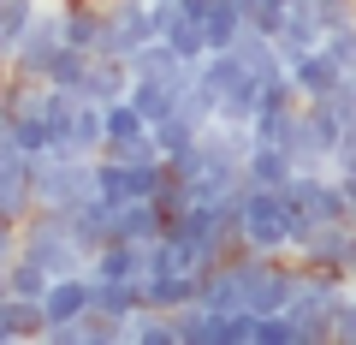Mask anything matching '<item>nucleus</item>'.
<instances>
[{"mask_svg": "<svg viewBox=\"0 0 356 345\" xmlns=\"http://www.w3.org/2000/svg\"><path fill=\"white\" fill-rule=\"evenodd\" d=\"M95 197H102V185H95V161L65 155V149L36 155V208H60V215H72V208L95 203Z\"/></svg>", "mask_w": 356, "mask_h": 345, "instance_id": "obj_1", "label": "nucleus"}, {"mask_svg": "<svg viewBox=\"0 0 356 345\" xmlns=\"http://www.w3.org/2000/svg\"><path fill=\"white\" fill-rule=\"evenodd\" d=\"M291 232H297L291 191L285 185H250V197H243V244L280 256V250H291Z\"/></svg>", "mask_w": 356, "mask_h": 345, "instance_id": "obj_2", "label": "nucleus"}, {"mask_svg": "<svg viewBox=\"0 0 356 345\" xmlns=\"http://www.w3.org/2000/svg\"><path fill=\"white\" fill-rule=\"evenodd\" d=\"M18 250L36 256L54 280H60V274H83V268H89L83 244L72 238V220H65L60 208H36V215L24 220V232H18Z\"/></svg>", "mask_w": 356, "mask_h": 345, "instance_id": "obj_3", "label": "nucleus"}, {"mask_svg": "<svg viewBox=\"0 0 356 345\" xmlns=\"http://www.w3.org/2000/svg\"><path fill=\"white\" fill-rule=\"evenodd\" d=\"M65 48V18H60V6H42L36 13V24L18 36V48H13V72L18 77H48V66H54V54Z\"/></svg>", "mask_w": 356, "mask_h": 345, "instance_id": "obj_4", "label": "nucleus"}, {"mask_svg": "<svg viewBox=\"0 0 356 345\" xmlns=\"http://www.w3.org/2000/svg\"><path fill=\"white\" fill-rule=\"evenodd\" d=\"M149 36H161V30H154L149 0H107V36H102V54L131 60V54H137Z\"/></svg>", "mask_w": 356, "mask_h": 345, "instance_id": "obj_5", "label": "nucleus"}, {"mask_svg": "<svg viewBox=\"0 0 356 345\" xmlns=\"http://www.w3.org/2000/svg\"><path fill=\"white\" fill-rule=\"evenodd\" d=\"M36 215V155L13 149L6 161H0V220H24Z\"/></svg>", "mask_w": 356, "mask_h": 345, "instance_id": "obj_6", "label": "nucleus"}, {"mask_svg": "<svg viewBox=\"0 0 356 345\" xmlns=\"http://www.w3.org/2000/svg\"><path fill=\"white\" fill-rule=\"evenodd\" d=\"M131 84H137L131 60H119V54H95L77 95H83V102H95V107H113V102H125V95H131Z\"/></svg>", "mask_w": 356, "mask_h": 345, "instance_id": "obj_7", "label": "nucleus"}, {"mask_svg": "<svg viewBox=\"0 0 356 345\" xmlns=\"http://www.w3.org/2000/svg\"><path fill=\"white\" fill-rule=\"evenodd\" d=\"M243 268H238V256H220V262H208L202 268V304L214 309V316H232V309H250L243 304Z\"/></svg>", "mask_w": 356, "mask_h": 345, "instance_id": "obj_8", "label": "nucleus"}, {"mask_svg": "<svg viewBox=\"0 0 356 345\" xmlns=\"http://www.w3.org/2000/svg\"><path fill=\"white\" fill-rule=\"evenodd\" d=\"M291 77H297V90H303V102H315V95H332L344 84V66H339V54L321 42V48H309V54L291 60Z\"/></svg>", "mask_w": 356, "mask_h": 345, "instance_id": "obj_9", "label": "nucleus"}, {"mask_svg": "<svg viewBox=\"0 0 356 345\" xmlns=\"http://www.w3.org/2000/svg\"><path fill=\"white\" fill-rule=\"evenodd\" d=\"M72 238L83 244V256H95V250H107V244L119 238V208L113 203H102V197H95V203H83V208H72Z\"/></svg>", "mask_w": 356, "mask_h": 345, "instance_id": "obj_10", "label": "nucleus"}, {"mask_svg": "<svg viewBox=\"0 0 356 345\" xmlns=\"http://www.w3.org/2000/svg\"><path fill=\"white\" fill-rule=\"evenodd\" d=\"M143 304L149 309H166V316H172V309H184V304H202V274H149V280H143Z\"/></svg>", "mask_w": 356, "mask_h": 345, "instance_id": "obj_11", "label": "nucleus"}, {"mask_svg": "<svg viewBox=\"0 0 356 345\" xmlns=\"http://www.w3.org/2000/svg\"><path fill=\"white\" fill-rule=\"evenodd\" d=\"M273 42H280L285 60H297V54H309V48H321V42H327V24H321L315 6H303V0H297L291 13H285V24L273 30Z\"/></svg>", "mask_w": 356, "mask_h": 345, "instance_id": "obj_12", "label": "nucleus"}, {"mask_svg": "<svg viewBox=\"0 0 356 345\" xmlns=\"http://www.w3.org/2000/svg\"><path fill=\"white\" fill-rule=\"evenodd\" d=\"M48 333V309H42V298H6L0 304V345H18V339H42Z\"/></svg>", "mask_w": 356, "mask_h": 345, "instance_id": "obj_13", "label": "nucleus"}, {"mask_svg": "<svg viewBox=\"0 0 356 345\" xmlns=\"http://www.w3.org/2000/svg\"><path fill=\"white\" fill-rule=\"evenodd\" d=\"M65 155H83V161H95V155H107V114L95 102H83L77 107V119H72V131H65V143H60Z\"/></svg>", "mask_w": 356, "mask_h": 345, "instance_id": "obj_14", "label": "nucleus"}, {"mask_svg": "<svg viewBox=\"0 0 356 345\" xmlns=\"http://www.w3.org/2000/svg\"><path fill=\"white\" fill-rule=\"evenodd\" d=\"M89 274H95V280H143V244L113 238L107 250L89 256Z\"/></svg>", "mask_w": 356, "mask_h": 345, "instance_id": "obj_15", "label": "nucleus"}, {"mask_svg": "<svg viewBox=\"0 0 356 345\" xmlns=\"http://www.w3.org/2000/svg\"><path fill=\"white\" fill-rule=\"evenodd\" d=\"M243 173H250V185H291L297 179V155L285 143H255Z\"/></svg>", "mask_w": 356, "mask_h": 345, "instance_id": "obj_16", "label": "nucleus"}, {"mask_svg": "<svg viewBox=\"0 0 356 345\" xmlns=\"http://www.w3.org/2000/svg\"><path fill=\"white\" fill-rule=\"evenodd\" d=\"M178 95H184V84H166V77H137V84H131V102L143 107L149 125H161V119L178 114Z\"/></svg>", "mask_w": 356, "mask_h": 345, "instance_id": "obj_17", "label": "nucleus"}, {"mask_svg": "<svg viewBox=\"0 0 356 345\" xmlns=\"http://www.w3.org/2000/svg\"><path fill=\"white\" fill-rule=\"evenodd\" d=\"M95 309L113 321H131L143 309V280H95Z\"/></svg>", "mask_w": 356, "mask_h": 345, "instance_id": "obj_18", "label": "nucleus"}, {"mask_svg": "<svg viewBox=\"0 0 356 345\" xmlns=\"http://www.w3.org/2000/svg\"><path fill=\"white\" fill-rule=\"evenodd\" d=\"M125 339H131V345H178V328H172L166 309H149V304H143L137 316L125 321Z\"/></svg>", "mask_w": 356, "mask_h": 345, "instance_id": "obj_19", "label": "nucleus"}, {"mask_svg": "<svg viewBox=\"0 0 356 345\" xmlns=\"http://www.w3.org/2000/svg\"><path fill=\"white\" fill-rule=\"evenodd\" d=\"M89 60H95V54L89 48H72V42H65L60 54H54V66H48V77H42V84H54V90H83V77H89Z\"/></svg>", "mask_w": 356, "mask_h": 345, "instance_id": "obj_20", "label": "nucleus"}, {"mask_svg": "<svg viewBox=\"0 0 356 345\" xmlns=\"http://www.w3.org/2000/svg\"><path fill=\"white\" fill-rule=\"evenodd\" d=\"M202 24H208V54H214V48H232V42L243 36V24H250V18H243L238 0H214V13H208Z\"/></svg>", "mask_w": 356, "mask_h": 345, "instance_id": "obj_21", "label": "nucleus"}, {"mask_svg": "<svg viewBox=\"0 0 356 345\" xmlns=\"http://www.w3.org/2000/svg\"><path fill=\"white\" fill-rule=\"evenodd\" d=\"M6 286H13L18 298H48V286H54V274L42 268L36 256H24V250H18L13 262H6Z\"/></svg>", "mask_w": 356, "mask_h": 345, "instance_id": "obj_22", "label": "nucleus"}, {"mask_svg": "<svg viewBox=\"0 0 356 345\" xmlns=\"http://www.w3.org/2000/svg\"><path fill=\"white\" fill-rule=\"evenodd\" d=\"M6 125H13V137H18V149H24V155H48L54 143H60V137H54V119H48V114H13Z\"/></svg>", "mask_w": 356, "mask_h": 345, "instance_id": "obj_23", "label": "nucleus"}, {"mask_svg": "<svg viewBox=\"0 0 356 345\" xmlns=\"http://www.w3.org/2000/svg\"><path fill=\"white\" fill-rule=\"evenodd\" d=\"M166 42H172V48L184 54L191 66L208 60V24H202V18H184V13H178L172 24H166Z\"/></svg>", "mask_w": 356, "mask_h": 345, "instance_id": "obj_24", "label": "nucleus"}, {"mask_svg": "<svg viewBox=\"0 0 356 345\" xmlns=\"http://www.w3.org/2000/svg\"><path fill=\"white\" fill-rule=\"evenodd\" d=\"M107 114V143H125V137H143V131H149V119H143V107L131 102H113V107H102Z\"/></svg>", "mask_w": 356, "mask_h": 345, "instance_id": "obj_25", "label": "nucleus"}, {"mask_svg": "<svg viewBox=\"0 0 356 345\" xmlns=\"http://www.w3.org/2000/svg\"><path fill=\"white\" fill-rule=\"evenodd\" d=\"M196 137H202V125H196V119H184V114H172V119H161V125H154V143H161V155L191 149Z\"/></svg>", "mask_w": 356, "mask_h": 345, "instance_id": "obj_26", "label": "nucleus"}, {"mask_svg": "<svg viewBox=\"0 0 356 345\" xmlns=\"http://www.w3.org/2000/svg\"><path fill=\"white\" fill-rule=\"evenodd\" d=\"M255 345H303V339H297V321L280 309V316H261V321H255Z\"/></svg>", "mask_w": 356, "mask_h": 345, "instance_id": "obj_27", "label": "nucleus"}, {"mask_svg": "<svg viewBox=\"0 0 356 345\" xmlns=\"http://www.w3.org/2000/svg\"><path fill=\"white\" fill-rule=\"evenodd\" d=\"M255 309H232V316H220V345H255Z\"/></svg>", "mask_w": 356, "mask_h": 345, "instance_id": "obj_28", "label": "nucleus"}, {"mask_svg": "<svg viewBox=\"0 0 356 345\" xmlns=\"http://www.w3.org/2000/svg\"><path fill=\"white\" fill-rule=\"evenodd\" d=\"M119 339H125V321L102 316V309H89V316H83V345H119Z\"/></svg>", "mask_w": 356, "mask_h": 345, "instance_id": "obj_29", "label": "nucleus"}, {"mask_svg": "<svg viewBox=\"0 0 356 345\" xmlns=\"http://www.w3.org/2000/svg\"><path fill=\"white\" fill-rule=\"evenodd\" d=\"M291 125H297V107H285V114H255V143H291Z\"/></svg>", "mask_w": 356, "mask_h": 345, "instance_id": "obj_30", "label": "nucleus"}, {"mask_svg": "<svg viewBox=\"0 0 356 345\" xmlns=\"http://www.w3.org/2000/svg\"><path fill=\"white\" fill-rule=\"evenodd\" d=\"M332 345H356V286L332 304Z\"/></svg>", "mask_w": 356, "mask_h": 345, "instance_id": "obj_31", "label": "nucleus"}, {"mask_svg": "<svg viewBox=\"0 0 356 345\" xmlns=\"http://www.w3.org/2000/svg\"><path fill=\"white\" fill-rule=\"evenodd\" d=\"M327 48L339 54L344 72H356V18H350V24H339V30H327Z\"/></svg>", "mask_w": 356, "mask_h": 345, "instance_id": "obj_32", "label": "nucleus"}, {"mask_svg": "<svg viewBox=\"0 0 356 345\" xmlns=\"http://www.w3.org/2000/svg\"><path fill=\"white\" fill-rule=\"evenodd\" d=\"M332 173H356V125L344 131V143L332 149Z\"/></svg>", "mask_w": 356, "mask_h": 345, "instance_id": "obj_33", "label": "nucleus"}, {"mask_svg": "<svg viewBox=\"0 0 356 345\" xmlns=\"http://www.w3.org/2000/svg\"><path fill=\"white\" fill-rule=\"evenodd\" d=\"M18 232H24L18 220H0V268H6V262L18 256Z\"/></svg>", "mask_w": 356, "mask_h": 345, "instance_id": "obj_34", "label": "nucleus"}, {"mask_svg": "<svg viewBox=\"0 0 356 345\" xmlns=\"http://www.w3.org/2000/svg\"><path fill=\"white\" fill-rule=\"evenodd\" d=\"M339 179H344V191H350V208H356V173H339Z\"/></svg>", "mask_w": 356, "mask_h": 345, "instance_id": "obj_35", "label": "nucleus"}, {"mask_svg": "<svg viewBox=\"0 0 356 345\" xmlns=\"http://www.w3.org/2000/svg\"><path fill=\"white\" fill-rule=\"evenodd\" d=\"M0 119H6V77H0Z\"/></svg>", "mask_w": 356, "mask_h": 345, "instance_id": "obj_36", "label": "nucleus"}, {"mask_svg": "<svg viewBox=\"0 0 356 345\" xmlns=\"http://www.w3.org/2000/svg\"><path fill=\"white\" fill-rule=\"evenodd\" d=\"M6 72H13V66H6V60H0V77H6Z\"/></svg>", "mask_w": 356, "mask_h": 345, "instance_id": "obj_37", "label": "nucleus"}]
</instances>
